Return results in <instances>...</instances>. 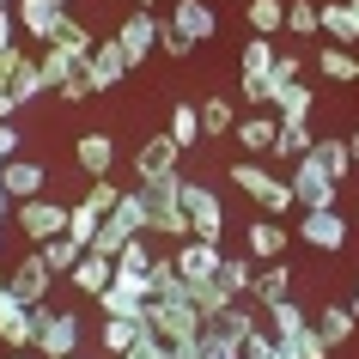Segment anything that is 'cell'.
I'll use <instances>...</instances> for the list:
<instances>
[{
    "label": "cell",
    "instance_id": "6da1fadb",
    "mask_svg": "<svg viewBox=\"0 0 359 359\" xmlns=\"http://www.w3.org/2000/svg\"><path fill=\"white\" fill-rule=\"evenodd\" d=\"M231 183L256 201V208L268 213V219H280L286 208H299V195H292V183L286 177H274V170H262L256 158H244V165H231Z\"/></svg>",
    "mask_w": 359,
    "mask_h": 359
},
{
    "label": "cell",
    "instance_id": "7a4b0ae2",
    "mask_svg": "<svg viewBox=\"0 0 359 359\" xmlns=\"http://www.w3.org/2000/svg\"><path fill=\"white\" fill-rule=\"evenodd\" d=\"M140 201H147V231H152V238H170V244L195 238V219H189V208H183L177 195H165V189H152V183H140Z\"/></svg>",
    "mask_w": 359,
    "mask_h": 359
},
{
    "label": "cell",
    "instance_id": "3957f363",
    "mask_svg": "<svg viewBox=\"0 0 359 359\" xmlns=\"http://www.w3.org/2000/svg\"><path fill=\"white\" fill-rule=\"evenodd\" d=\"M74 347H79V317L37 304V359H74Z\"/></svg>",
    "mask_w": 359,
    "mask_h": 359
},
{
    "label": "cell",
    "instance_id": "277c9868",
    "mask_svg": "<svg viewBox=\"0 0 359 359\" xmlns=\"http://www.w3.org/2000/svg\"><path fill=\"white\" fill-rule=\"evenodd\" d=\"M147 299H152V280H147V274L116 268L110 286L97 292V311H104V317H140V311H147Z\"/></svg>",
    "mask_w": 359,
    "mask_h": 359
},
{
    "label": "cell",
    "instance_id": "5b68a950",
    "mask_svg": "<svg viewBox=\"0 0 359 359\" xmlns=\"http://www.w3.org/2000/svg\"><path fill=\"white\" fill-rule=\"evenodd\" d=\"M13 219H19V231L31 238V244H49V238H61V231H67V208H61V201H49V195L13 201Z\"/></svg>",
    "mask_w": 359,
    "mask_h": 359
},
{
    "label": "cell",
    "instance_id": "8992f818",
    "mask_svg": "<svg viewBox=\"0 0 359 359\" xmlns=\"http://www.w3.org/2000/svg\"><path fill=\"white\" fill-rule=\"evenodd\" d=\"M286 183H292V195H299L304 213H311V208H335V189H341V183L317 165V158H311V152H304V158H292V177H286Z\"/></svg>",
    "mask_w": 359,
    "mask_h": 359
},
{
    "label": "cell",
    "instance_id": "52a82bcc",
    "mask_svg": "<svg viewBox=\"0 0 359 359\" xmlns=\"http://www.w3.org/2000/svg\"><path fill=\"white\" fill-rule=\"evenodd\" d=\"M6 286L19 292L25 304H49V286H55V268L43 262V250H25L19 262L6 268Z\"/></svg>",
    "mask_w": 359,
    "mask_h": 359
},
{
    "label": "cell",
    "instance_id": "ba28073f",
    "mask_svg": "<svg viewBox=\"0 0 359 359\" xmlns=\"http://www.w3.org/2000/svg\"><path fill=\"white\" fill-rule=\"evenodd\" d=\"M170 262H177V274H183L189 286H208L213 274H219V262H226V256H219V244H213V238H183V244L170 250Z\"/></svg>",
    "mask_w": 359,
    "mask_h": 359
},
{
    "label": "cell",
    "instance_id": "9c48e42d",
    "mask_svg": "<svg viewBox=\"0 0 359 359\" xmlns=\"http://www.w3.org/2000/svg\"><path fill=\"white\" fill-rule=\"evenodd\" d=\"M0 341L19 353V347H37V304H25L13 286L0 292Z\"/></svg>",
    "mask_w": 359,
    "mask_h": 359
},
{
    "label": "cell",
    "instance_id": "30bf717a",
    "mask_svg": "<svg viewBox=\"0 0 359 359\" xmlns=\"http://www.w3.org/2000/svg\"><path fill=\"white\" fill-rule=\"evenodd\" d=\"M177 201L189 208V219H195V238H213V244H219V231H226V208L213 201V189H208V183H189V177H183Z\"/></svg>",
    "mask_w": 359,
    "mask_h": 359
},
{
    "label": "cell",
    "instance_id": "8fae6325",
    "mask_svg": "<svg viewBox=\"0 0 359 359\" xmlns=\"http://www.w3.org/2000/svg\"><path fill=\"white\" fill-rule=\"evenodd\" d=\"M165 19L177 25V31H183L189 43H208L213 31H219V6H213V0H170V13H165Z\"/></svg>",
    "mask_w": 359,
    "mask_h": 359
},
{
    "label": "cell",
    "instance_id": "7c38bea8",
    "mask_svg": "<svg viewBox=\"0 0 359 359\" xmlns=\"http://www.w3.org/2000/svg\"><path fill=\"white\" fill-rule=\"evenodd\" d=\"M116 43H122V49H128V61L140 67V61L158 49V13H140V6H134L128 19L116 25Z\"/></svg>",
    "mask_w": 359,
    "mask_h": 359
},
{
    "label": "cell",
    "instance_id": "4fadbf2b",
    "mask_svg": "<svg viewBox=\"0 0 359 359\" xmlns=\"http://www.w3.org/2000/svg\"><path fill=\"white\" fill-rule=\"evenodd\" d=\"M86 67H92V86L97 92H116V86H122V79L134 74V61H128V49H122V43L116 37H104L92 49V61H86Z\"/></svg>",
    "mask_w": 359,
    "mask_h": 359
},
{
    "label": "cell",
    "instance_id": "5bb4252c",
    "mask_svg": "<svg viewBox=\"0 0 359 359\" xmlns=\"http://www.w3.org/2000/svg\"><path fill=\"white\" fill-rule=\"evenodd\" d=\"M299 244H311V250H341L347 244V219H341L335 208H311L299 219Z\"/></svg>",
    "mask_w": 359,
    "mask_h": 359
},
{
    "label": "cell",
    "instance_id": "9a60e30c",
    "mask_svg": "<svg viewBox=\"0 0 359 359\" xmlns=\"http://www.w3.org/2000/svg\"><path fill=\"white\" fill-rule=\"evenodd\" d=\"M177 158H183V147H177L170 134H152L147 147L134 152V177H140V183H158V177H170V170H177Z\"/></svg>",
    "mask_w": 359,
    "mask_h": 359
},
{
    "label": "cell",
    "instance_id": "2e32d148",
    "mask_svg": "<svg viewBox=\"0 0 359 359\" xmlns=\"http://www.w3.org/2000/svg\"><path fill=\"white\" fill-rule=\"evenodd\" d=\"M238 147H250L256 158H274V140H280V116L274 110H256V116H238Z\"/></svg>",
    "mask_w": 359,
    "mask_h": 359
},
{
    "label": "cell",
    "instance_id": "e0dca14e",
    "mask_svg": "<svg viewBox=\"0 0 359 359\" xmlns=\"http://www.w3.org/2000/svg\"><path fill=\"white\" fill-rule=\"evenodd\" d=\"M0 183H6L13 201H31V195L49 189V170H43L37 158H6V165H0Z\"/></svg>",
    "mask_w": 359,
    "mask_h": 359
},
{
    "label": "cell",
    "instance_id": "ac0fdd59",
    "mask_svg": "<svg viewBox=\"0 0 359 359\" xmlns=\"http://www.w3.org/2000/svg\"><path fill=\"white\" fill-rule=\"evenodd\" d=\"M317 19H323V37H329V43H341V49H353V43H359L353 0H323V6H317Z\"/></svg>",
    "mask_w": 359,
    "mask_h": 359
},
{
    "label": "cell",
    "instance_id": "d6986e66",
    "mask_svg": "<svg viewBox=\"0 0 359 359\" xmlns=\"http://www.w3.org/2000/svg\"><path fill=\"white\" fill-rule=\"evenodd\" d=\"M74 158H79L86 177H110V170H116V140H110V134H79Z\"/></svg>",
    "mask_w": 359,
    "mask_h": 359
},
{
    "label": "cell",
    "instance_id": "ffe728a7",
    "mask_svg": "<svg viewBox=\"0 0 359 359\" xmlns=\"http://www.w3.org/2000/svg\"><path fill=\"white\" fill-rule=\"evenodd\" d=\"M140 335H147V311H140V317H104V329H97V347H104L110 359H122Z\"/></svg>",
    "mask_w": 359,
    "mask_h": 359
},
{
    "label": "cell",
    "instance_id": "44dd1931",
    "mask_svg": "<svg viewBox=\"0 0 359 359\" xmlns=\"http://www.w3.org/2000/svg\"><path fill=\"white\" fill-rule=\"evenodd\" d=\"M13 13H19V31L31 43H49V37H55V25H61V6H49V0H19Z\"/></svg>",
    "mask_w": 359,
    "mask_h": 359
},
{
    "label": "cell",
    "instance_id": "7402d4cb",
    "mask_svg": "<svg viewBox=\"0 0 359 359\" xmlns=\"http://www.w3.org/2000/svg\"><path fill=\"white\" fill-rule=\"evenodd\" d=\"M244 244H250V262H280L286 256V226H274V219H256V226L244 231Z\"/></svg>",
    "mask_w": 359,
    "mask_h": 359
},
{
    "label": "cell",
    "instance_id": "603a6c76",
    "mask_svg": "<svg viewBox=\"0 0 359 359\" xmlns=\"http://www.w3.org/2000/svg\"><path fill=\"white\" fill-rule=\"evenodd\" d=\"M147 280H152V299H158V304H189V299H195L189 280L177 274V262H170V256H158V262L147 268Z\"/></svg>",
    "mask_w": 359,
    "mask_h": 359
},
{
    "label": "cell",
    "instance_id": "cb8c5ba5",
    "mask_svg": "<svg viewBox=\"0 0 359 359\" xmlns=\"http://www.w3.org/2000/svg\"><path fill=\"white\" fill-rule=\"evenodd\" d=\"M250 299L262 304H280V299H292V268L286 262H262V274H256V280H250Z\"/></svg>",
    "mask_w": 359,
    "mask_h": 359
},
{
    "label": "cell",
    "instance_id": "d4e9b609",
    "mask_svg": "<svg viewBox=\"0 0 359 359\" xmlns=\"http://www.w3.org/2000/svg\"><path fill=\"white\" fill-rule=\"evenodd\" d=\"M110 274H116V262H110V256H97V250H86V256L74 262V274H67V280H74L79 292H92V299H97V292L110 286Z\"/></svg>",
    "mask_w": 359,
    "mask_h": 359
},
{
    "label": "cell",
    "instance_id": "484cf974",
    "mask_svg": "<svg viewBox=\"0 0 359 359\" xmlns=\"http://www.w3.org/2000/svg\"><path fill=\"white\" fill-rule=\"evenodd\" d=\"M262 323H268L280 341H299L304 329H311V311H304L299 299H280V304H268V317H262Z\"/></svg>",
    "mask_w": 359,
    "mask_h": 359
},
{
    "label": "cell",
    "instance_id": "4316f807",
    "mask_svg": "<svg viewBox=\"0 0 359 359\" xmlns=\"http://www.w3.org/2000/svg\"><path fill=\"white\" fill-rule=\"evenodd\" d=\"M49 43H55V49H67V55H79V61H92V49H97V37L74 19V13H61V25H55V37H49Z\"/></svg>",
    "mask_w": 359,
    "mask_h": 359
},
{
    "label": "cell",
    "instance_id": "83f0119b",
    "mask_svg": "<svg viewBox=\"0 0 359 359\" xmlns=\"http://www.w3.org/2000/svg\"><path fill=\"white\" fill-rule=\"evenodd\" d=\"M317 74L335 79V86H353L359 79V55H347L341 43H329V49H317Z\"/></svg>",
    "mask_w": 359,
    "mask_h": 359
},
{
    "label": "cell",
    "instance_id": "f1b7e54d",
    "mask_svg": "<svg viewBox=\"0 0 359 359\" xmlns=\"http://www.w3.org/2000/svg\"><path fill=\"white\" fill-rule=\"evenodd\" d=\"M244 19H250L256 37H280V31H286V0H250Z\"/></svg>",
    "mask_w": 359,
    "mask_h": 359
},
{
    "label": "cell",
    "instance_id": "f546056e",
    "mask_svg": "<svg viewBox=\"0 0 359 359\" xmlns=\"http://www.w3.org/2000/svg\"><path fill=\"white\" fill-rule=\"evenodd\" d=\"M311 329H317V335L329 341V347H335V341H347V335H353V329H359V317H353V311H347V304H323V311H317V323H311Z\"/></svg>",
    "mask_w": 359,
    "mask_h": 359
},
{
    "label": "cell",
    "instance_id": "4dcf8cb0",
    "mask_svg": "<svg viewBox=\"0 0 359 359\" xmlns=\"http://www.w3.org/2000/svg\"><path fill=\"white\" fill-rule=\"evenodd\" d=\"M195 110H201V134H208V140H219V134L238 128V110H231V97H201Z\"/></svg>",
    "mask_w": 359,
    "mask_h": 359
},
{
    "label": "cell",
    "instance_id": "1f68e13d",
    "mask_svg": "<svg viewBox=\"0 0 359 359\" xmlns=\"http://www.w3.org/2000/svg\"><path fill=\"white\" fill-rule=\"evenodd\" d=\"M170 140H177V147L189 152V147H201V140H208V134H201V110H195V104H177V110H170Z\"/></svg>",
    "mask_w": 359,
    "mask_h": 359
},
{
    "label": "cell",
    "instance_id": "d6a6232c",
    "mask_svg": "<svg viewBox=\"0 0 359 359\" xmlns=\"http://www.w3.org/2000/svg\"><path fill=\"white\" fill-rule=\"evenodd\" d=\"M110 226H122L128 238H140L147 231V201H140V189H122V201H116V213H104Z\"/></svg>",
    "mask_w": 359,
    "mask_h": 359
},
{
    "label": "cell",
    "instance_id": "836d02e7",
    "mask_svg": "<svg viewBox=\"0 0 359 359\" xmlns=\"http://www.w3.org/2000/svg\"><path fill=\"white\" fill-rule=\"evenodd\" d=\"M311 158H317L323 170H329V177H347V170H353V147H347V140H311Z\"/></svg>",
    "mask_w": 359,
    "mask_h": 359
},
{
    "label": "cell",
    "instance_id": "e575fe53",
    "mask_svg": "<svg viewBox=\"0 0 359 359\" xmlns=\"http://www.w3.org/2000/svg\"><path fill=\"white\" fill-rule=\"evenodd\" d=\"M213 280L226 286L231 299H250V280H256V262H250V256H226V262H219V274H213Z\"/></svg>",
    "mask_w": 359,
    "mask_h": 359
},
{
    "label": "cell",
    "instance_id": "d590c367",
    "mask_svg": "<svg viewBox=\"0 0 359 359\" xmlns=\"http://www.w3.org/2000/svg\"><path fill=\"white\" fill-rule=\"evenodd\" d=\"M97 226H104V213H97V208H86V201H74V208H67V238H74L79 250L97 244Z\"/></svg>",
    "mask_w": 359,
    "mask_h": 359
},
{
    "label": "cell",
    "instance_id": "8d00e7d4",
    "mask_svg": "<svg viewBox=\"0 0 359 359\" xmlns=\"http://www.w3.org/2000/svg\"><path fill=\"white\" fill-rule=\"evenodd\" d=\"M43 92H49V79H43V61L19 55V67H13V97H19V104H31V97H43Z\"/></svg>",
    "mask_w": 359,
    "mask_h": 359
},
{
    "label": "cell",
    "instance_id": "74e56055",
    "mask_svg": "<svg viewBox=\"0 0 359 359\" xmlns=\"http://www.w3.org/2000/svg\"><path fill=\"white\" fill-rule=\"evenodd\" d=\"M238 97L250 110H274V67L268 74H238Z\"/></svg>",
    "mask_w": 359,
    "mask_h": 359
},
{
    "label": "cell",
    "instance_id": "f35d334b",
    "mask_svg": "<svg viewBox=\"0 0 359 359\" xmlns=\"http://www.w3.org/2000/svg\"><path fill=\"white\" fill-rule=\"evenodd\" d=\"M274 116H280V122H311V86L292 79V86L274 97Z\"/></svg>",
    "mask_w": 359,
    "mask_h": 359
},
{
    "label": "cell",
    "instance_id": "ab89813d",
    "mask_svg": "<svg viewBox=\"0 0 359 359\" xmlns=\"http://www.w3.org/2000/svg\"><path fill=\"white\" fill-rule=\"evenodd\" d=\"M213 329H219V335H231V341H250V335H256V329H262V317H256V311H250V304L238 299V304H231V311H226V317L213 323Z\"/></svg>",
    "mask_w": 359,
    "mask_h": 359
},
{
    "label": "cell",
    "instance_id": "60d3db41",
    "mask_svg": "<svg viewBox=\"0 0 359 359\" xmlns=\"http://www.w3.org/2000/svg\"><path fill=\"white\" fill-rule=\"evenodd\" d=\"M37 250H43V262L55 268V274H74V262L86 256V250H79L74 238H67V231H61V238H49V244H37Z\"/></svg>",
    "mask_w": 359,
    "mask_h": 359
},
{
    "label": "cell",
    "instance_id": "b9f144b4",
    "mask_svg": "<svg viewBox=\"0 0 359 359\" xmlns=\"http://www.w3.org/2000/svg\"><path fill=\"white\" fill-rule=\"evenodd\" d=\"M152 262H158V250H152V231L128 238V244H122V256H116V268H134V274H147Z\"/></svg>",
    "mask_w": 359,
    "mask_h": 359
},
{
    "label": "cell",
    "instance_id": "7bdbcfd3",
    "mask_svg": "<svg viewBox=\"0 0 359 359\" xmlns=\"http://www.w3.org/2000/svg\"><path fill=\"white\" fill-rule=\"evenodd\" d=\"M304 152H311V122H280L274 158H304Z\"/></svg>",
    "mask_w": 359,
    "mask_h": 359
},
{
    "label": "cell",
    "instance_id": "ee69618b",
    "mask_svg": "<svg viewBox=\"0 0 359 359\" xmlns=\"http://www.w3.org/2000/svg\"><path fill=\"white\" fill-rule=\"evenodd\" d=\"M323 19H317V6L311 0H286V37H317Z\"/></svg>",
    "mask_w": 359,
    "mask_h": 359
},
{
    "label": "cell",
    "instance_id": "f6af8a7d",
    "mask_svg": "<svg viewBox=\"0 0 359 359\" xmlns=\"http://www.w3.org/2000/svg\"><path fill=\"white\" fill-rule=\"evenodd\" d=\"M55 97H61V104H86V97H97V86H92V67L79 61L74 74H67V79L55 86Z\"/></svg>",
    "mask_w": 359,
    "mask_h": 359
},
{
    "label": "cell",
    "instance_id": "bcb514c9",
    "mask_svg": "<svg viewBox=\"0 0 359 359\" xmlns=\"http://www.w3.org/2000/svg\"><path fill=\"white\" fill-rule=\"evenodd\" d=\"M274 55H280V43H274V37H250L244 43V74H268Z\"/></svg>",
    "mask_w": 359,
    "mask_h": 359
},
{
    "label": "cell",
    "instance_id": "7dc6e473",
    "mask_svg": "<svg viewBox=\"0 0 359 359\" xmlns=\"http://www.w3.org/2000/svg\"><path fill=\"white\" fill-rule=\"evenodd\" d=\"M158 49H165L170 61H189L195 49H201V43H189L183 31H177V25H170V19H158Z\"/></svg>",
    "mask_w": 359,
    "mask_h": 359
},
{
    "label": "cell",
    "instance_id": "c3c4849f",
    "mask_svg": "<svg viewBox=\"0 0 359 359\" xmlns=\"http://www.w3.org/2000/svg\"><path fill=\"white\" fill-rule=\"evenodd\" d=\"M86 208H97V213H116V201H122V189H116V177H92V189L79 195Z\"/></svg>",
    "mask_w": 359,
    "mask_h": 359
},
{
    "label": "cell",
    "instance_id": "681fc988",
    "mask_svg": "<svg viewBox=\"0 0 359 359\" xmlns=\"http://www.w3.org/2000/svg\"><path fill=\"white\" fill-rule=\"evenodd\" d=\"M195 359H244V341L219 335V329L208 323V341H201V353H195Z\"/></svg>",
    "mask_w": 359,
    "mask_h": 359
},
{
    "label": "cell",
    "instance_id": "f907efd6",
    "mask_svg": "<svg viewBox=\"0 0 359 359\" xmlns=\"http://www.w3.org/2000/svg\"><path fill=\"white\" fill-rule=\"evenodd\" d=\"M292 347H299V359H329V341H323L317 329H304V335L292 341Z\"/></svg>",
    "mask_w": 359,
    "mask_h": 359
},
{
    "label": "cell",
    "instance_id": "816d5d0a",
    "mask_svg": "<svg viewBox=\"0 0 359 359\" xmlns=\"http://www.w3.org/2000/svg\"><path fill=\"white\" fill-rule=\"evenodd\" d=\"M19 158V122H0V165Z\"/></svg>",
    "mask_w": 359,
    "mask_h": 359
},
{
    "label": "cell",
    "instance_id": "f5cc1de1",
    "mask_svg": "<svg viewBox=\"0 0 359 359\" xmlns=\"http://www.w3.org/2000/svg\"><path fill=\"white\" fill-rule=\"evenodd\" d=\"M13 19H19V13H13V6H0V55H6V49H19V43H13Z\"/></svg>",
    "mask_w": 359,
    "mask_h": 359
},
{
    "label": "cell",
    "instance_id": "db71d44e",
    "mask_svg": "<svg viewBox=\"0 0 359 359\" xmlns=\"http://www.w3.org/2000/svg\"><path fill=\"white\" fill-rule=\"evenodd\" d=\"M0 122H19V97H13L6 79H0Z\"/></svg>",
    "mask_w": 359,
    "mask_h": 359
},
{
    "label": "cell",
    "instance_id": "11a10c76",
    "mask_svg": "<svg viewBox=\"0 0 359 359\" xmlns=\"http://www.w3.org/2000/svg\"><path fill=\"white\" fill-rule=\"evenodd\" d=\"M6 359H37V347H19V353H6Z\"/></svg>",
    "mask_w": 359,
    "mask_h": 359
},
{
    "label": "cell",
    "instance_id": "9f6ffc18",
    "mask_svg": "<svg viewBox=\"0 0 359 359\" xmlns=\"http://www.w3.org/2000/svg\"><path fill=\"white\" fill-rule=\"evenodd\" d=\"M347 147H353V165H359V128H353V134H347Z\"/></svg>",
    "mask_w": 359,
    "mask_h": 359
},
{
    "label": "cell",
    "instance_id": "6f0895ef",
    "mask_svg": "<svg viewBox=\"0 0 359 359\" xmlns=\"http://www.w3.org/2000/svg\"><path fill=\"white\" fill-rule=\"evenodd\" d=\"M134 6H140V13H158V0H134Z\"/></svg>",
    "mask_w": 359,
    "mask_h": 359
},
{
    "label": "cell",
    "instance_id": "680465c9",
    "mask_svg": "<svg viewBox=\"0 0 359 359\" xmlns=\"http://www.w3.org/2000/svg\"><path fill=\"white\" fill-rule=\"evenodd\" d=\"M347 311H353V317H359V292H353V304H347Z\"/></svg>",
    "mask_w": 359,
    "mask_h": 359
},
{
    "label": "cell",
    "instance_id": "91938a15",
    "mask_svg": "<svg viewBox=\"0 0 359 359\" xmlns=\"http://www.w3.org/2000/svg\"><path fill=\"white\" fill-rule=\"evenodd\" d=\"M49 6H61V13H67V0H49Z\"/></svg>",
    "mask_w": 359,
    "mask_h": 359
},
{
    "label": "cell",
    "instance_id": "94428289",
    "mask_svg": "<svg viewBox=\"0 0 359 359\" xmlns=\"http://www.w3.org/2000/svg\"><path fill=\"white\" fill-rule=\"evenodd\" d=\"M0 292H6V268H0Z\"/></svg>",
    "mask_w": 359,
    "mask_h": 359
},
{
    "label": "cell",
    "instance_id": "6125c7cd",
    "mask_svg": "<svg viewBox=\"0 0 359 359\" xmlns=\"http://www.w3.org/2000/svg\"><path fill=\"white\" fill-rule=\"evenodd\" d=\"M353 19H359V0H353Z\"/></svg>",
    "mask_w": 359,
    "mask_h": 359
},
{
    "label": "cell",
    "instance_id": "be15d7a7",
    "mask_svg": "<svg viewBox=\"0 0 359 359\" xmlns=\"http://www.w3.org/2000/svg\"><path fill=\"white\" fill-rule=\"evenodd\" d=\"M0 6H13V0H0Z\"/></svg>",
    "mask_w": 359,
    "mask_h": 359
}]
</instances>
